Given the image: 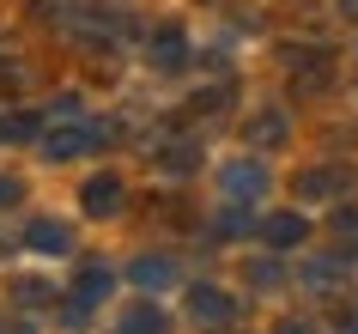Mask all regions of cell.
I'll use <instances>...</instances> for the list:
<instances>
[{
	"label": "cell",
	"mask_w": 358,
	"mask_h": 334,
	"mask_svg": "<svg viewBox=\"0 0 358 334\" xmlns=\"http://www.w3.org/2000/svg\"><path fill=\"white\" fill-rule=\"evenodd\" d=\"M298 231H303V225L292 219V213H285V219H273V225H267V237H273V243H292V237H298Z\"/></svg>",
	"instance_id": "cell-1"
},
{
	"label": "cell",
	"mask_w": 358,
	"mask_h": 334,
	"mask_svg": "<svg viewBox=\"0 0 358 334\" xmlns=\"http://www.w3.org/2000/svg\"><path fill=\"white\" fill-rule=\"evenodd\" d=\"M0 201H13V183H0Z\"/></svg>",
	"instance_id": "cell-2"
}]
</instances>
